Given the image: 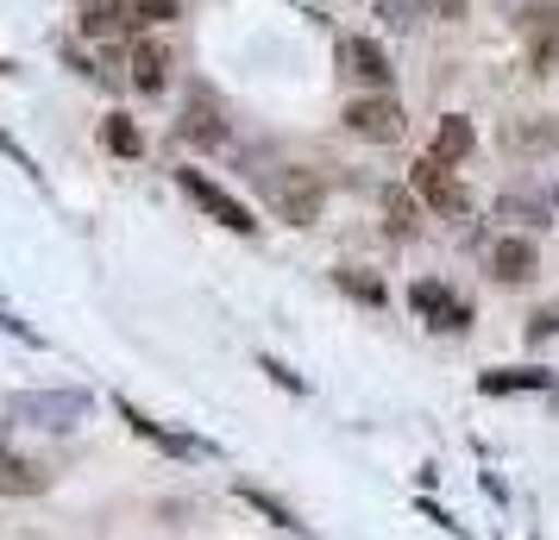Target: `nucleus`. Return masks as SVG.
Wrapping results in <instances>:
<instances>
[{"label": "nucleus", "instance_id": "nucleus-1", "mask_svg": "<svg viewBox=\"0 0 559 540\" xmlns=\"http://www.w3.org/2000/svg\"><path fill=\"white\" fill-rule=\"evenodd\" d=\"M264 195H271V207H277V220L314 227L321 207H328V182L314 177V170H271V177H264Z\"/></svg>", "mask_w": 559, "mask_h": 540}, {"label": "nucleus", "instance_id": "nucleus-2", "mask_svg": "<svg viewBox=\"0 0 559 540\" xmlns=\"http://www.w3.org/2000/svg\"><path fill=\"white\" fill-rule=\"evenodd\" d=\"M346 132L353 139H371V145H396L408 132V113H403V101L396 95H358V101H346Z\"/></svg>", "mask_w": 559, "mask_h": 540}, {"label": "nucleus", "instance_id": "nucleus-3", "mask_svg": "<svg viewBox=\"0 0 559 540\" xmlns=\"http://www.w3.org/2000/svg\"><path fill=\"white\" fill-rule=\"evenodd\" d=\"M13 415H20L26 428L70 434L82 415H88V396H82V389H26V396H13Z\"/></svg>", "mask_w": 559, "mask_h": 540}, {"label": "nucleus", "instance_id": "nucleus-4", "mask_svg": "<svg viewBox=\"0 0 559 540\" xmlns=\"http://www.w3.org/2000/svg\"><path fill=\"white\" fill-rule=\"evenodd\" d=\"M177 182H182V195H189V202L202 207L207 220H221L227 232H258L252 207L239 202V195H227V189H221L214 177H202V170H177Z\"/></svg>", "mask_w": 559, "mask_h": 540}, {"label": "nucleus", "instance_id": "nucleus-5", "mask_svg": "<svg viewBox=\"0 0 559 540\" xmlns=\"http://www.w3.org/2000/svg\"><path fill=\"white\" fill-rule=\"evenodd\" d=\"M408 189H415V195H421V202L433 207V214H447V220H459V214H465V207H472V195H465V182L453 177V170H447V164H440V157H421V164H415V170H408Z\"/></svg>", "mask_w": 559, "mask_h": 540}, {"label": "nucleus", "instance_id": "nucleus-6", "mask_svg": "<svg viewBox=\"0 0 559 540\" xmlns=\"http://www.w3.org/2000/svg\"><path fill=\"white\" fill-rule=\"evenodd\" d=\"M340 70H346L353 82H365L371 95H390V82H396L390 51H383L378 38H340Z\"/></svg>", "mask_w": 559, "mask_h": 540}, {"label": "nucleus", "instance_id": "nucleus-7", "mask_svg": "<svg viewBox=\"0 0 559 540\" xmlns=\"http://www.w3.org/2000/svg\"><path fill=\"white\" fill-rule=\"evenodd\" d=\"M534 271H540V252H534V239H522V232H503V239L490 245V277H497L503 289L534 284Z\"/></svg>", "mask_w": 559, "mask_h": 540}, {"label": "nucleus", "instance_id": "nucleus-8", "mask_svg": "<svg viewBox=\"0 0 559 540\" xmlns=\"http://www.w3.org/2000/svg\"><path fill=\"white\" fill-rule=\"evenodd\" d=\"M522 32H528V70L547 76L559 57V7H528L522 13Z\"/></svg>", "mask_w": 559, "mask_h": 540}, {"label": "nucleus", "instance_id": "nucleus-9", "mask_svg": "<svg viewBox=\"0 0 559 540\" xmlns=\"http://www.w3.org/2000/svg\"><path fill=\"white\" fill-rule=\"evenodd\" d=\"M177 139L182 145H227V120H221V107L207 101V95H189L177 113Z\"/></svg>", "mask_w": 559, "mask_h": 540}, {"label": "nucleus", "instance_id": "nucleus-10", "mask_svg": "<svg viewBox=\"0 0 559 540\" xmlns=\"http://www.w3.org/2000/svg\"><path fill=\"white\" fill-rule=\"evenodd\" d=\"M132 88H145V95H157L164 82H170V45H157V38H139L132 45Z\"/></svg>", "mask_w": 559, "mask_h": 540}, {"label": "nucleus", "instance_id": "nucleus-11", "mask_svg": "<svg viewBox=\"0 0 559 540\" xmlns=\"http://www.w3.org/2000/svg\"><path fill=\"white\" fill-rule=\"evenodd\" d=\"M383 232L390 239H415L421 232V195L415 189H383Z\"/></svg>", "mask_w": 559, "mask_h": 540}, {"label": "nucleus", "instance_id": "nucleus-12", "mask_svg": "<svg viewBox=\"0 0 559 540\" xmlns=\"http://www.w3.org/2000/svg\"><path fill=\"white\" fill-rule=\"evenodd\" d=\"M478 389H484V396H515V389H554V371H540V364H515V371H484Z\"/></svg>", "mask_w": 559, "mask_h": 540}, {"label": "nucleus", "instance_id": "nucleus-13", "mask_svg": "<svg viewBox=\"0 0 559 540\" xmlns=\"http://www.w3.org/2000/svg\"><path fill=\"white\" fill-rule=\"evenodd\" d=\"M472 152H478V132H472V120L447 113V120H440V132H433V157H440V164H465Z\"/></svg>", "mask_w": 559, "mask_h": 540}, {"label": "nucleus", "instance_id": "nucleus-14", "mask_svg": "<svg viewBox=\"0 0 559 540\" xmlns=\"http://www.w3.org/2000/svg\"><path fill=\"white\" fill-rule=\"evenodd\" d=\"M38 490H45V465L0 453V496H38Z\"/></svg>", "mask_w": 559, "mask_h": 540}, {"label": "nucleus", "instance_id": "nucleus-15", "mask_svg": "<svg viewBox=\"0 0 559 540\" xmlns=\"http://www.w3.org/2000/svg\"><path fill=\"white\" fill-rule=\"evenodd\" d=\"M233 496H239V503H252L258 515H264V521H277V528H289V535H308V521L296 509H289V503H277V496H271V490H252V484H233Z\"/></svg>", "mask_w": 559, "mask_h": 540}, {"label": "nucleus", "instance_id": "nucleus-16", "mask_svg": "<svg viewBox=\"0 0 559 540\" xmlns=\"http://www.w3.org/2000/svg\"><path fill=\"white\" fill-rule=\"evenodd\" d=\"M503 145L509 152H554L559 127L554 120H515V127H503Z\"/></svg>", "mask_w": 559, "mask_h": 540}, {"label": "nucleus", "instance_id": "nucleus-17", "mask_svg": "<svg viewBox=\"0 0 559 540\" xmlns=\"http://www.w3.org/2000/svg\"><path fill=\"white\" fill-rule=\"evenodd\" d=\"M447 302H453V289L440 284V277H421V284L408 289V309L421 314L428 327H433V321H440V314H447Z\"/></svg>", "mask_w": 559, "mask_h": 540}, {"label": "nucleus", "instance_id": "nucleus-18", "mask_svg": "<svg viewBox=\"0 0 559 540\" xmlns=\"http://www.w3.org/2000/svg\"><path fill=\"white\" fill-rule=\"evenodd\" d=\"M127 26V0H88L82 7V32L88 38H107V32H120Z\"/></svg>", "mask_w": 559, "mask_h": 540}, {"label": "nucleus", "instance_id": "nucleus-19", "mask_svg": "<svg viewBox=\"0 0 559 540\" xmlns=\"http://www.w3.org/2000/svg\"><path fill=\"white\" fill-rule=\"evenodd\" d=\"M102 145H107L114 157H139V152H145V132L132 127L127 113H107V127H102Z\"/></svg>", "mask_w": 559, "mask_h": 540}, {"label": "nucleus", "instance_id": "nucleus-20", "mask_svg": "<svg viewBox=\"0 0 559 540\" xmlns=\"http://www.w3.org/2000/svg\"><path fill=\"white\" fill-rule=\"evenodd\" d=\"M333 284L346 289L353 302H365V309H383V302H390V289H383L371 271H333Z\"/></svg>", "mask_w": 559, "mask_h": 540}, {"label": "nucleus", "instance_id": "nucleus-21", "mask_svg": "<svg viewBox=\"0 0 559 540\" xmlns=\"http://www.w3.org/2000/svg\"><path fill=\"white\" fill-rule=\"evenodd\" d=\"M497 214L528 220V227H547V220H554V202H540V195H497Z\"/></svg>", "mask_w": 559, "mask_h": 540}, {"label": "nucleus", "instance_id": "nucleus-22", "mask_svg": "<svg viewBox=\"0 0 559 540\" xmlns=\"http://www.w3.org/2000/svg\"><path fill=\"white\" fill-rule=\"evenodd\" d=\"M182 7L177 0H127V26L139 32V26H170Z\"/></svg>", "mask_w": 559, "mask_h": 540}, {"label": "nucleus", "instance_id": "nucleus-23", "mask_svg": "<svg viewBox=\"0 0 559 540\" xmlns=\"http://www.w3.org/2000/svg\"><path fill=\"white\" fill-rule=\"evenodd\" d=\"M465 327H472V302H447V314H440V321H433V334H465Z\"/></svg>", "mask_w": 559, "mask_h": 540}, {"label": "nucleus", "instance_id": "nucleus-24", "mask_svg": "<svg viewBox=\"0 0 559 540\" xmlns=\"http://www.w3.org/2000/svg\"><path fill=\"white\" fill-rule=\"evenodd\" d=\"M547 334H559V302H554V309H540V314L528 321V339H534V346H540Z\"/></svg>", "mask_w": 559, "mask_h": 540}, {"label": "nucleus", "instance_id": "nucleus-25", "mask_svg": "<svg viewBox=\"0 0 559 540\" xmlns=\"http://www.w3.org/2000/svg\"><path fill=\"white\" fill-rule=\"evenodd\" d=\"M264 364V371H271V384H283V389H302V377H296V371H283L277 359H258Z\"/></svg>", "mask_w": 559, "mask_h": 540}, {"label": "nucleus", "instance_id": "nucleus-26", "mask_svg": "<svg viewBox=\"0 0 559 540\" xmlns=\"http://www.w3.org/2000/svg\"><path fill=\"white\" fill-rule=\"evenodd\" d=\"M0 152L13 157V164H20V170H32V177H38V164H32L26 152H20V139H7V132H0Z\"/></svg>", "mask_w": 559, "mask_h": 540}, {"label": "nucleus", "instance_id": "nucleus-27", "mask_svg": "<svg viewBox=\"0 0 559 540\" xmlns=\"http://www.w3.org/2000/svg\"><path fill=\"white\" fill-rule=\"evenodd\" d=\"M465 7L472 0H428V13H440V20H465Z\"/></svg>", "mask_w": 559, "mask_h": 540}]
</instances>
